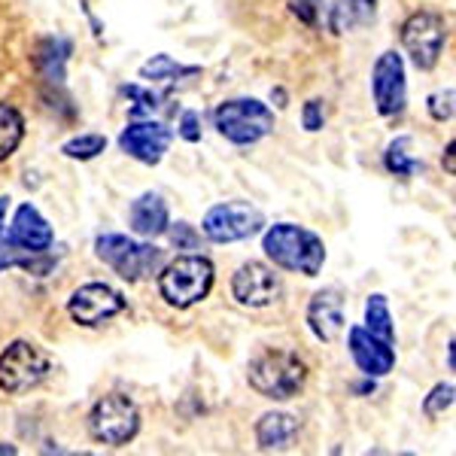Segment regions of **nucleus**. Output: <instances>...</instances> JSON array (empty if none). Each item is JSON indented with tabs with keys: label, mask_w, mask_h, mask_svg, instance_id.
<instances>
[{
	"label": "nucleus",
	"mask_w": 456,
	"mask_h": 456,
	"mask_svg": "<svg viewBox=\"0 0 456 456\" xmlns=\"http://www.w3.org/2000/svg\"><path fill=\"white\" fill-rule=\"evenodd\" d=\"M262 249L274 268L289 271L301 277H320L322 265H326V244L311 228L298 223H274L262 228Z\"/></svg>",
	"instance_id": "1"
},
{
	"label": "nucleus",
	"mask_w": 456,
	"mask_h": 456,
	"mask_svg": "<svg viewBox=\"0 0 456 456\" xmlns=\"http://www.w3.org/2000/svg\"><path fill=\"white\" fill-rule=\"evenodd\" d=\"M247 384L268 402H289L307 384V365L292 350L265 347L249 359Z\"/></svg>",
	"instance_id": "2"
},
{
	"label": "nucleus",
	"mask_w": 456,
	"mask_h": 456,
	"mask_svg": "<svg viewBox=\"0 0 456 456\" xmlns=\"http://www.w3.org/2000/svg\"><path fill=\"white\" fill-rule=\"evenodd\" d=\"M156 277L161 301L174 311H189L210 296L213 283H216V268L208 256L189 253L176 256L174 262H165Z\"/></svg>",
	"instance_id": "3"
},
{
	"label": "nucleus",
	"mask_w": 456,
	"mask_h": 456,
	"mask_svg": "<svg viewBox=\"0 0 456 456\" xmlns=\"http://www.w3.org/2000/svg\"><path fill=\"white\" fill-rule=\"evenodd\" d=\"M94 256L107 265L113 274H119L125 283L150 281L167 262V253L146 238H128V234L104 232L94 238Z\"/></svg>",
	"instance_id": "4"
},
{
	"label": "nucleus",
	"mask_w": 456,
	"mask_h": 456,
	"mask_svg": "<svg viewBox=\"0 0 456 456\" xmlns=\"http://www.w3.org/2000/svg\"><path fill=\"white\" fill-rule=\"evenodd\" d=\"M213 128L234 146H256L274 134L277 116L259 98H228L213 110Z\"/></svg>",
	"instance_id": "5"
},
{
	"label": "nucleus",
	"mask_w": 456,
	"mask_h": 456,
	"mask_svg": "<svg viewBox=\"0 0 456 456\" xmlns=\"http://www.w3.org/2000/svg\"><path fill=\"white\" fill-rule=\"evenodd\" d=\"M141 408L131 395L125 393H107L92 404L86 417L88 436L104 447H125L141 436Z\"/></svg>",
	"instance_id": "6"
},
{
	"label": "nucleus",
	"mask_w": 456,
	"mask_h": 456,
	"mask_svg": "<svg viewBox=\"0 0 456 456\" xmlns=\"http://www.w3.org/2000/svg\"><path fill=\"white\" fill-rule=\"evenodd\" d=\"M49 374H53V356L28 338H16L0 350V393L25 395Z\"/></svg>",
	"instance_id": "7"
},
{
	"label": "nucleus",
	"mask_w": 456,
	"mask_h": 456,
	"mask_svg": "<svg viewBox=\"0 0 456 456\" xmlns=\"http://www.w3.org/2000/svg\"><path fill=\"white\" fill-rule=\"evenodd\" d=\"M399 40H402V49H404V55H408V61L414 64L417 70L429 73L438 68L441 55H444L447 21L444 16H438V12H432V10H417L402 21Z\"/></svg>",
	"instance_id": "8"
},
{
	"label": "nucleus",
	"mask_w": 456,
	"mask_h": 456,
	"mask_svg": "<svg viewBox=\"0 0 456 456\" xmlns=\"http://www.w3.org/2000/svg\"><path fill=\"white\" fill-rule=\"evenodd\" d=\"M265 228V213L249 201L213 204L201 219V232L210 244H240Z\"/></svg>",
	"instance_id": "9"
},
{
	"label": "nucleus",
	"mask_w": 456,
	"mask_h": 456,
	"mask_svg": "<svg viewBox=\"0 0 456 456\" xmlns=\"http://www.w3.org/2000/svg\"><path fill=\"white\" fill-rule=\"evenodd\" d=\"M371 101L380 119H399L408 107V73L402 53L395 49L380 53L371 64Z\"/></svg>",
	"instance_id": "10"
},
{
	"label": "nucleus",
	"mask_w": 456,
	"mask_h": 456,
	"mask_svg": "<svg viewBox=\"0 0 456 456\" xmlns=\"http://www.w3.org/2000/svg\"><path fill=\"white\" fill-rule=\"evenodd\" d=\"M125 311H128V298H125L116 286L98 283V281L83 283L79 289H73V296L68 298L70 320L83 329L107 326L110 320H116V316Z\"/></svg>",
	"instance_id": "11"
},
{
	"label": "nucleus",
	"mask_w": 456,
	"mask_h": 456,
	"mask_svg": "<svg viewBox=\"0 0 456 456\" xmlns=\"http://www.w3.org/2000/svg\"><path fill=\"white\" fill-rule=\"evenodd\" d=\"M283 296V281L271 265L265 262H244L232 274V298L234 305L247 311H265L277 305Z\"/></svg>",
	"instance_id": "12"
},
{
	"label": "nucleus",
	"mask_w": 456,
	"mask_h": 456,
	"mask_svg": "<svg viewBox=\"0 0 456 456\" xmlns=\"http://www.w3.org/2000/svg\"><path fill=\"white\" fill-rule=\"evenodd\" d=\"M174 141V128L167 122L159 119H131L125 128L119 131V150L128 159L141 161L146 167H156L161 165L165 152L171 150Z\"/></svg>",
	"instance_id": "13"
},
{
	"label": "nucleus",
	"mask_w": 456,
	"mask_h": 456,
	"mask_svg": "<svg viewBox=\"0 0 456 456\" xmlns=\"http://www.w3.org/2000/svg\"><path fill=\"white\" fill-rule=\"evenodd\" d=\"M347 350L350 359L365 378H387L395 369V344L380 341L378 335H371L365 326H350L347 329Z\"/></svg>",
	"instance_id": "14"
},
{
	"label": "nucleus",
	"mask_w": 456,
	"mask_h": 456,
	"mask_svg": "<svg viewBox=\"0 0 456 456\" xmlns=\"http://www.w3.org/2000/svg\"><path fill=\"white\" fill-rule=\"evenodd\" d=\"M0 240L16 249H28V253H49L55 244V232L49 225V219L31 201H25L12 213L10 232L0 234Z\"/></svg>",
	"instance_id": "15"
},
{
	"label": "nucleus",
	"mask_w": 456,
	"mask_h": 456,
	"mask_svg": "<svg viewBox=\"0 0 456 456\" xmlns=\"http://www.w3.org/2000/svg\"><path fill=\"white\" fill-rule=\"evenodd\" d=\"M305 322L311 335L322 344H332L344 332V296L341 289H320L307 301Z\"/></svg>",
	"instance_id": "16"
},
{
	"label": "nucleus",
	"mask_w": 456,
	"mask_h": 456,
	"mask_svg": "<svg viewBox=\"0 0 456 456\" xmlns=\"http://www.w3.org/2000/svg\"><path fill=\"white\" fill-rule=\"evenodd\" d=\"M171 225V210H167V201L156 192H143L141 198H134L128 208V228L137 234V238H161Z\"/></svg>",
	"instance_id": "17"
},
{
	"label": "nucleus",
	"mask_w": 456,
	"mask_h": 456,
	"mask_svg": "<svg viewBox=\"0 0 456 456\" xmlns=\"http://www.w3.org/2000/svg\"><path fill=\"white\" fill-rule=\"evenodd\" d=\"M70 53H73V43L68 40V37H61V34L43 37V40L37 43L34 64H37V73H40V79L49 88H64V83H68Z\"/></svg>",
	"instance_id": "18"
},
{
	"label": "nucleus",
	"mask_w": 456,
	"mask_h": 456,
	"mask_svg": "<svg viewBox=\"0 0 456 456\" xmlns=\"http://www.w3.org/2000/svg\"><path fill=\"white\" fill-rule=\"evenodd\" d=\"M298 438V420L289 411H268L256 420V444L259 451H289Z\"/></svg>",
	"instance_id": "19"
},
{
	"label": "nucleus",
	"mask_w": 456,
	"mask_h": 456,
	"mask_svg": "<svg viewBox=\"0 0 456 456\" xmlns=\"http://www.w3.org/2000/svg\"><path fill=\"white\" fill-rule=\"evenodd\" d=\"M189 77H201V68H198V64H180L165 53L152 55L150 61L141 64V79H146V83L174 86V83H183V79H189Z\"/></svg>",
	"instance_id": "20"
},
{
	"label": "nucleus",
	"mask_w": 456,
	"mask_h": 456,
	"mask_svg": "<svg viewBox=\"0 0 456 456\" xmlns=\"http://www.w3.org/2000/svg\"><path fill=\"white\" fill-rule=\"evenodd\" d=\"M21 268L34 277H46L55 268V259L49 253H28V249H16L0 240V271Z\"/></svg>",
	"instance_id": "21"
},
{
	"label": "nucleus",
	"mask_w": 456,
	"mask_h": 456,
	"mask_svg": "<svg viewBox=\"0 0 456 456\" xmlns=\"http://www.w3.org/2000/svg\"><path fill=\"white\" fill-rule=\"evenodd\" d=\"M411 146H414V141H411L408 134L395 137V141H389L387 152H384V167L387 174L399 176V180H408V176H414L417 171H423V161L411 152Z\"/></svg>",
	"instance_id": "22"
},
{
	"label": "nucleus",
	"mask_w": 456,
	"mask_h": 456,
	"mask_svg": "<svg viewBox=\"0 0 456 456\" xmlns=\"http://www.w3.org/2000/svg\"><path fill=\"white\" fill-rule=\"evenodd\" d=\"M21 141H25V116L19 113V107L0 101V161L16 156Z\"/></svg>",
	"instance_id": "23"
},
{
	"label": "nucleus",
	"mask_w": 456,
	"mask_h": 456,
	"mask_svg": "<svg viewBox=\"0 0 456 456\" xmlns=\"http://www.w3.org/2000/svg\"><path fill=\"white\" fill-rule=\"evenodd\" d=\"M362 326L369 329L371 335H378L380 341L395 344V322H393V311H389V301L384 292H371L369 301H365Z\"/></svg>",
	"instance_id": "24"
},
{
	"label": "nucleus",
	"mask_w": 456,
	"mask_h": 456,
	"mask_svg": "<svg viewBox=\"0 0 456 456\" xmlns=\"http://www.w3.org/2000/svg\"><path fill=\"white\" fill-rule=\"evenodd\" d=\"M122 94L131 101L128 116L131 119H156V113H161L167 104V92H156V88H143L137 83L122 86Z\"/></svg>",
	"instance_id": "25"
},
{
	"label": "nucleus",
	"mask_w": 456,
	"mask_h": 456,
	"mask_svg": "<svg viewBox=\"0 0 456 456\" xmlns=\"http://www.w3.org/2000/svg\"><path fill=\"white\" fill-rule=\"evenodd\" d=\"M104 150H107V137L94 134V131H86V134H77V137H70V141L61 143V156L70 159V161H92V159H98Z\"/></svg>",
	"instance_id": "26"
},
{
	"label": "nucleus",
	"mask_w": 456,
	"mask_h": 456,
	"mask_svg": "<svg viewBox=\"0 0 456 456\" xmlns=\"http://www.w3.org/2000/svg\"><path fill=\"white\" fill-rule=\"evenodd\" d=\"M369 19L371 16H365V12L359 10L356 0H335V4L329 6V31L332 34H347Z\"/></svg>",
	"instance_id": "27"
},
{
	"label": "nucleus",
	"mask_w": 456,
	"mask_h": 456,
	"mask_svg": "<svg viewBox=\"0 0 456 456\" xmlns=\"http://www.w3.org/2000/svg\"><path fill=\"white\" fill-rule=\"evenodd\" d=\"M453 402H456V387L451 380H441V384H436L429 393H426L423 414L429 417V420H438V417H444L447 411L453 408Z\"/></svg>",
	"instance_id": "28"
},
{
	"label": "nucleus",
	"mask_w": 456,
	"mask_h": 456,
	"mask_svg": "<svg viewBox=\"0 0 456 456\" xmlns=\"http://www.w3.org/2000/svg\"><path fill=\"white\" fill-rule=\"evenodd\" d=\"M456 104V88L447 86V88H438V92H432L429 98H426V113H429L432 122L444 125L453 119V107Z\"/></svg>",
	"instance_id": "29"
},
{
	"label": "nucleus",
	"mask_w": 456,
	"mask_h": 456,
	"mask_svg": "<svg viewBox=\"0 0 456 456\" xmlns=\"http://www.w3.org/2000/svg\"><path fill=\"white\" fill-rule=\"evenodd\" d=\"M322 125H326V101L322 98L305 101V107H301V128L307 134H316V131H322Z\"/></svg>",
	"instance_id": "30"
},
{
	"label": "nucleus",
	"mask_w": 456,
	"mask_h": 456,
	"mask_svg": "<svg viewBox=\"0 0 456 456\" xmlns=\"http://www.w3.org/2000/svg\"><path fill=\"white\" fill-rule=\"evenodd\" d=\"M176 134H180L186 143H201V137H204L201 113H198V110H183L180 122H176Z\"/></svg>",
	"instance_id": "31"
},
{
	"label": "nucleus",
	"mask_w": 456,
	"mask_h": 456,
	"mask_svg": "<svg viewBox=\"0 0 456 456\" xmlns=\"http://www.w3.org/2000/svg\"><path fill=\"white\" fill-rule=\"evenodd\" d=\"M165 234H171V244L176 249H198L201 247V234H198L195 225H189V223H171Z\"/></svg>",
	"instance_id": "32"
},
{
	"label": "nucleus",
	"mask_w": 456,
	"mask_h": 456,
	"mask_svg": "<svg viewBox=\"0 0 456 456\" xmlns=\"http://www.w3.org/2000/svg\"><path fill=\"white\" fill-rule=\"evenodd\" d=\"M289 12L296 16L301 25L314 28L320 21V12H322V0H286Z\"/></svg>",
	"instance_id": "33"
},
{
	"label": "nucleus",
	"mask_w": 456,
	"mask_h": 456,
	"mask_svg": "<svg viewBox=\"0 0 456 456\" xmlns=\"http://www.w3.org/2000/svg\"><path fill=\"white\" fill-rule=\"evenodd\" d=\"M441 165H444V171L451 174V176L456 174V161H453V141L444 146V156H441Z\"/></svg>",
	"instance_id": "34"
},
{
	"label": "nucleus",
	"mask_w": 456,
	"mask_h": 456,
	"mask_svg": "<svg viewBox=\"0 0 456 456\" xmlns=\"http://www.w3.org/2000/svg\"><path fill=\"white\" fill-rule=\"evenodd\" d=\"M6 210H10V195H0V234L6 228Z\"/></svg>",
	"instance_id": "35"
},
{
	"label": "nucleus",
	"mask_w": 456,
	"mask_h": 456,
	"mask_svg": "<svg viewBox=\"0 0 456 456\" xmlns=\"http://www.w3.org/2000/svg\"><path fill=\"white\" fill-rule=\"evenodd\" d=\"M271 101H277V107H286V101H289V98H286V92H283V88H271Z\"/></svg>",
	"instance_id": "36"
},
{
	"label": "nucleus",
	"mask_w": 456,
	"mask_h": 456,
	"mask_svg": "<svg viewBox=\"0 0 456 456\" xmlns=\"http://www.w3.org/2000/svg\"><path fill=\"white\" fill-rule=\"evenodd\" d=\"M356 6L365 12V16H374V6H378V0H356Z\"/></svg>",
	"instance_id": "37"
},
{
	"label": "nucleus",
	"mask_w": 456,
	"mask_h": 456,
	"mask_svg": "<svg viewBox=\"0 0 456 456\" xmlns=\"http://www.w3.org/2000/svg\"><path fill=\"white\" fill-rule=\"evenodd\" d=\"M16 453H19L16 444H10V441H0V456H16Z\"/></svg>",
	"instance_id": "38"
},
{
	"label": "nucleus",
	"mask_w": 456,
	"mask_h": 456,
	"mask_svg": "<svg viewBox=\"0 0 456 456\" xmlns=\"http://www.w3.org/2000/svg\"><path fill=\"white\" fill-rule=\"evenodd\" d=\"M447 369H456V350H453V341L451 344H447Z\"/></svg>",
	"instance_id": "39"
}]
</instances>
